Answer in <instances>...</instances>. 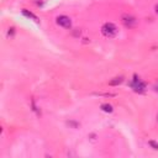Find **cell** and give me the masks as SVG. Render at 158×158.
<instances>
[{
    "instance_id": "obj_10",
    "label": "cell",
    "mask_w": 158,
    "mask_h": 158,
    "mask_svg": "<svg viewBox=\"0 0 158 158\" xmlns=\"http://www.w3.org/2000/svg\"><path fill=\"white\" fill-rule=\"evenodd\" d=\"M156 13H157V14H158V4H157V5H156Z\"/></svg>"
},
{
    "instance_id": "obj_1",
    "label": "cell",
    "mask_w": 158,
    "mask_h": 158,
    "mask_svg": "<svg viewBox=\"0 0 158 158\" xmlns=\"http://www.w3.org/2000/svg\"><path fill=\"white\" fill-rule=\"evenodd\" d=\"M101 34L105 37L112 38V37H115L118 35V27L111 22H106V24H104L103 27H101Z\"/></svg>"
},
{
    "instance_id": "obj_11",
    "label": "cell",
    "mask_w": 158,
    "mask_h": 158,
    "mask_svg": "<svg viewBox=\"0 0 158 158\" xmlns=\"http://www.w3.org/2000/svg\"><path fill=\"white\" fill-rule=\"evenodd\" d=\"M157 121H158V115H157Z\"/></svg>"
},
{
    "instance_id": "obj_6",
    "label": "cell",
    "mask_w": 158,
    "mask_h": 158,
    "mask_svg": "<svg viewBox=\"0 0 158 158\" xmlns=\"http://www.w3.org/2000/svg\"><path fill=\"white\" fill-rule=\"evenodd\" d=\"M22 14H24L26 17H28V19H32V20H35V21H36V22H38V19H37V16H36V15H34L32 13H28L26 9H24V10H22Z\"/></svg>"
},
{
    "instance_id": "obj_7",
    "label": "cell",
    "mask_w": 158,
    "mask_h": 158,
    "mask_svg": "<svg viewBox=\"0 0 158 158\" xmlns=\"http://www.w3.org/2000/svg\"><path fill=\"white\" fill-rule=\"evenodd\" d=\"M101 110L105 111V112H111L112 111V106L110 104H103L101 105Z\"/></svg>"
},
{
    "instance_id": "obj_5",
    "label": "cell",
    "mask_w": 158,
    "mask_h": 158,
    "mask_svg": "<svg viewBox=\"0 0 158 158\" xmlns=\"http://www.w3.org/2000/svg\"><path fill=\"white\" fill-rule=\"evenodd\" d=\"M122 82H124V77H116V78H114L112 80L109 82V85L115 87V85H119V84H121Z\"/></svg>"
},
{
    "instance_id": "obj_8",
    "label": "cell",
    "mask_w": 158,
    "mask_h": 158,
    "mask_svg": "<svg viewBox=\"0 0 158 158\" xmlns=\"http://www.w3.org/2000/svg\"><path fill=\"white\" fill-rule=\"evenodd\" d=\"M148 145H150V146H152L154 150H158V143H156L154 141H150V142H148Z\"/></svg>"
},
{
    "instance_id": "obj_2",
    "label": "cell",
    "mask_w": 158,
    "mask_h": 158,
    "mask_svg": "<svg viewBox=\"0 0 158 158\" xmlns=\"http://www.w3.org/2000/svg\"><path fill=\"white\" fill-rule=\"evenodd\" d=\"M56 22H57V25H59V26H62V27H64V28H70V27H72V21H70V19H69L68 16H66V15L58 16V17L56 19Z\"/></svg>"
},
{
    "instance_id": "obj_3",
    "label": "cell",
    "mask_w": 158,
    "mask_h": 158,
    "mask_svg": "<svg viewBox=\"0 0 158 158\" xmlns=\"http://www.w3.org/2000/svg\"><path fill=\"white\" fill-rule=\"evenodd\" d=\"M132 88H133V90L135 91H137V93H143L145 90H146V85H145V83L143 82H141L137 77H135V79H133V82H132Z\"/></svg>"
},
{
    "instance_id": "obj_4",
    "label": "cell",
    "mask_w": 158,
    "mask_h": 158,
    "mask_svg": "<svg viewBox=\"0 0 158 158\" xmlns=\"http://www.w3.org/2000/svg\"><path fill=\"white\" fill-rule=\"evenodd\" d=\"M122 22H124V25H125L126 27H132V26L136 25V20H135V17H132V16L124 15V16H122Z\"/></svg>"
},
{
    "instance_id": "obj_9",
    "label": "cell",
    "mask_w": 158,
    "mask_h": 158,
    "mask_svg": "<svg viewBox=\"0 0 158 158\" xmlns=\"http://www.w3.org/2000/svg\"><path fill=\"white\" fill-rule=\"evenodd\" d=\"M154 90H156V91H158V82L154 84Z\"/></svg>"
}]
</instances>
